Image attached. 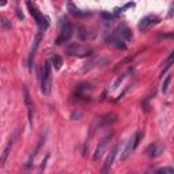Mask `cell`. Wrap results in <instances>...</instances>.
Here are the masks:
<instances>
[{"label": "cell", "mask_w": 174, "mask_h": 174, "mask_svg": "<svg viewBox=\"0 0 174 174\" xmlns=\"http://www.w3.org/2000/svg\"><path fill=\"white\" fill-rule=\"evenodd\" d=\"M50 65L49 61H46L44 64V69H42V78H41V91L44 94H49L50 91V86H52V76H50Z\"/></svg>", "instance_id": "2"}, {"label": "cell", "mask_w": 174, "mask_h": 174, "mask_svg": "<svg viewBox=\"0 0 174 174\" xmlns=\"http://www.w3.org/2000/svg\"><path fill=\"white\" fill-rule=\"evenodd\" d=\"M101 16H102L105 21H110V19L113 18V15L109 14V12H105V11H103V12H101Z\"/></svg>", "instance_id": "25"}, {"label": "cell", "mask_w": 174, "mask_h": 174, "mask_svg": "<svg viewBox=\"0 0 174 174\" xmlns=\"http://www.w3.org/2000/svg\"><path fill=\"white\" fill-rule=\"evenodd\" d=\"M1 25H3L6 29H11V23H8V21L6 18H1Z\"/></svg>", "instance_id": "27"}, {"label": "cell", "mask_w": 174, "mask_h": 174, "mask_svg": "<svg viewBox=\"0 0 174 174\" xmlns=\"http://www.w3.org/2000/svg\"><path fill=\"white\" fill-rule=\"evenodd\" d=\"M118 147H120V144H116V146L113 147V150L109 153V155L106 156V160H105L103 167H102V173H107V171L110 170V167H112V165H113V162H114V158H116V155H117V153H118Z\"/></svg>", "instance_id": "8"}, {"label": "cell", "mask_w": 174, "mask_h": 174, "mask_svg": "<svg viewBox=\"0 0 174 174\" xmlns=\"http://www.w3.org/2000/svg\"><path fill=\"white\" fill-rule=\"evenodd\" d=\"M173 16H174V1L169 7V12H167V18H173Z\"/></svg>", "instance_id": "26"}, {"label": "cell", "mask_w": 174, "mask_h": 174, "mask_svg": "<svg viewBox=\"0 0 174 174\" xmlns=\"http://www.w3.org/2000/svg\"><path fill=\"white\" fill-rule=\"evenodd\" d=\"M11 147H12V143L8 142V144L6 146V148L3 150V154H1V159H0V167H3L6 160H7L8 155H10V151H11Z\"/></svg>", "instance_id": "15"}, {"label": "cell", "mask_w": 174, "mask_h": 174, "mask_svg": "<svg viewBox=\"0 0 174 174\" xmlns=\"http://www.w3.org/2000/svg\"><path fill=\"white\" fill-rule=\"evenodd\" d=\"M49 159V155H46L45 156V159L42 160V165H41V170H44V169H45V166H46V160Z\"/></svg>", "instance_id": "29"}, {"label": "cell", "mask_w": 174, "mask_h": 174, "mask_svg": "<svg viewBox=\"0 0 174 174\" xmlns=\"http://www.w3.org/2000/svg\"><path fill=\"white\" fill-rule=\"evenodd\" d=\"M162 153H163V146L159 144V143H153V144H150L148 148H147V154H148V156H151V158H158Z\"/></svg>", "instance_id": "11"}, {"label": "cell", "mask_w": 174, "mask_h": 174, "mask_svg": "<svg viewBox=\"0 0 174 174\" xmlns=\"http://www.w3.org/2000/svg\"><path fill=\"white\" fill-rule=\"evenodd\" d=\"M143 136V132L137 131L135 133V135L132 136L131 139L128 140V143H127V147L124 148V151H122V155H121V160H125L127 158H128L129 155L132 154V151L136 148V147L139 146V143H140V139H142Z\"/></svg>", "instance_id": "3"}, {"label": "cell", "mask_w": 174, "mask_h": 174, "mask_svg": "<svg viewBox=\"0 0 174 174\" xmlns=\"http://www.w3.org/2000/svg\"><path fill=\"white\" fill-rule=\"evenodd\" d=\"M156 173H169V174H174V167H160V169H158L156 170Z\"/></svg>", "instance_id": "22"}, {"label": "cell", "mask_w": 174, "mask_h": 174, "mask_svg": "<svg viewBox=\"0 0 174 174\" xmlns=\"http://www.w3.org/2000/svg\"><path fill=\"white\" fill-rule=\"evenodd\" d=\"M170 82H171V76H170V75H167L166 78H165L163 83H162V92H166V91H167V89H169V84H170Z\"/></svg>", "instance_id": "21"}, {"label": "cell", "mask_w": 174, "mask_h": 174, "mask_svg": "<svg viewBox=\"0 0 174 174\" xmlns=\"http://www.w3.org/2000/svg\"><path fill=\"white\" fill-rule=\"evenodd\" d=\"M105 42L107 44V45H112V46H116V48H118V49H127V45H125V41L124 39L118 38L117 36H114L113 33H110L109 36L105 38Z\"/></svg>", "instance_id": "9"}, {"label": "cell", "mask_w": 174, "mask_h": 174, "mask_svg": "<svg viewBox=\"0 0 174 174\" xmlns=\"http://www.w3.org/2000/svg\"><path fill=\"white\" fill-rule=\"evenodd\" d=\"M26 6H27L29 11H30V14H32V16L34 18V21H36L37 25L42 29V30H46L48 26H49V23H48V18H44L42 14H41V12H39V11L32 4V1H27Z\"/></svg>", "instance_id": "4"}, {"label": "cell", "mask_w": 174, "mask_h": 174, "mask_svg": "<svg viewBox=\"0 0 174 174\" xmlns=\"http://www.w3.org/2000/svg\"><path fill=\"white\" fill-rule=\"evenodd\" d=\"M107 61H109V60H107V59H105V57H102V56L95 57V59H92L90 63H87V64H86V67L83 68V72L90 71V69H92V68L97 67V65H105Z\"/></svg>", "instance_id": "12"}, {"label": "cell", "mask_w": 174, "mask_h": 174, "mask_svg": "<svg viewBox=\"0 0 174 174\" xmlns=\"http://www.w3.org/2000/svg\"><path fill=\"white\" fill-rule=\"evenodd\" d=\"M113 34H114V36H117L118 38L124 39V41H127V39H132V33H131V30H129L127 26H124V25L118 26V27L113 32Z\"/></svg>", "instance_id": "10"}, {"label": "cell", "mask_w": 174, "mask_h": 174, "mask_svg": "<svg viewBox=\"0 0 174 174\" xmlns=\"http://www.w3.org/2000/svg\"><path fill=\"white\" fill-rule=\"evenodd\" d=\"M67 53L69 56H76V57H89L92 56V50L87 46H83L80 44H69L67 46Z\"/></svg>", "instance_id": "1"}, {"label": "cell", "mask_w": 174, "mask_h": 174, "mask_svg": "<svg viewBox=\"0 0 174 174\" xmlns=\"http://www.w3.org/2000/svg\"><path fill=\"white\" fill-rule=\"evenodd\" d=\"M112 136H113V132H109V133H107V135L105 136V137H103L100 143H98V147H97L95 153H94V156H92V159H94V160H98L101 156L105 154V151H106L107 144H109Z\"/></svg>", "instance_id": "6"}, {"label": "cell", "mask_w": 174, "mask_h": 174, "mask_svg": "<svg viewBox=\"0 0 174 174\" xmlns=\"http://www.w3.org/2000/svg\"><path fill=\"white\" fill-rule=\"evenodd\" d=\"M173 64H174V50L171 52V53H170V56L167 57V59H166V61L163 63V65H165V67H163V71H162V75H163L165 72H166L167 69H169V68H170Z\"/></svg>", "instance_id": "17"}, {"label": "cell", "mask_w": 174, "mask_h": 174, "mask_svg": "<svg viewBox=\"0 0 174 174\" xmlns=\"http://www.w3.org/2000/svg\"><path fill=\"white\" fill-rule=\"evenodd\" d=\"M125 76H127V74H124V75H121V76H120V78H118L117 79V80H116V82H114L113 83V87H112V89H117V87H118V84H120V83L121 82H122V80H124V78H125Z\"/></svg>", "instance_id": "24"}, {"label": "cell", "mask_w": 174, "mask_h": 174, "mask_svg": "<svg viewBox=\"0 0 174 174\" xmlns=\"http://www.w3.org/2000/svg\"><path fill=\"white\" fill-rule=\"evenodd\" d=\"M79 32H80V33H79V36H80V38H82V39H84V38H86L84 29H83V27H79Z\"/></svg>", "instance_id": "28"}, {"label": "cell", "mask_w": 174, "mask_h": 174, "mask_svg": "<svg viewBox=\"0 0 174 174\" xmlns=\"http://www.w3.org/2000/svg\"><path fill=\"white\" fill-rule=\"evenodd\" d=\"M72 34H74V27H72L71 23L65 19V22L63 23V27H61L60 34H59V37H57V39H56V44L57 45H63V44L68 42L69 38L72 37Z\"/></svg>", "instance_id": "5"}, {"label": "cell", "mask_w": 174, "mask_h": 174, "mask_svg": "<svg viewBox=\"0 0 174 174\" xmlns=\"http://www.w3.org/2000/svg\"><path fill=\"white\" fill-rule=\"evenodd\" d=\"M27 106V116H29V121H30V125H33V117H34V106L33 103H29L26 105Z\"/></svg>", "instance_id": "20"}, {"label": "cell", "mask_w": 174, "mask_h": 174, "mask_svg": "<svg viewBox=\"0 0 174 174\" xmlns=\"http://www.w3.org/2000/svg\"><path fill=\"white\" fill-rule=\"evenodd\" d=\"M23 94H25V103L26 105L32 103V101H30V94H29V90H27L26 86H23Z\"/></svg>", "instance_id": "23"}, {"label": "cell", "mask_w": 174, "mask_h": 174, "mask_svg": "<svg viewBox=\"0 0 174 174\" xmlns=\"http://www.w3.org/2000/svg\"><path fill=\"white\" fill-rule=\"evenodd\" d=\"M67 7H68V11H69L74 16H76V18H84V16H87V12H83V11L79 10L76 6H74L72 0H68L67 1Z\"/></svg>", "instance_id": "13"}, {"label": "cell", "mask_w": 174, "mask_h": 174, "mask_svg": "<svg viewBox=\"0 0 174 174\" xmlns=\"http://www.w3.org/2000/svg\"><path fill=\"white\" fill-rule=\"evenodd\" d=\"M18 18H19V19H23V18H25V16H23V14L21 12V10H18Z\"/></svg>", "instance_id": "30"}, {"label": "cell", "mask_w": 174, "mask_h": 174, "mask_svg": "<svg viewBox=\"0 0 174 174\" xmlns=\"http://www.w3.org/2000/svg\"><path fill=\"white\" fill-rule=\"evenodd\" d=\"M39 41H41V33H38V34L36 36V39H34V45H33L32 53H30V59H29V65H30V68H32V60H33V57H34V54H36V52H37V48H38V45H39Z\"/></svg>", "instance_id": "14"}, {"label": "cell", "mask_w": 174, "mask_h": 174, "mask_svg": "<svg viewBox=\"0 0 174 174\" xmlns=\"http://www.w3.org/2000/svg\"><path fill=\"white\" fill-rule=\"evenodd\" d=\"M116 118H117V116L116 114H109V116H106V117H103L100 120L101 125H107V124H112V122H114L116 121Z\"/></svg>", "instance_id": "18"}, {"label": "cell", "mask_w": 174, "mask_h": 174, "mask_svg": "<svg viewBox=\"0 0 174 174\" xmlns=\"http://www.w3.org/2000/svg\"><path fill=\"white\" fill-rule=\"evenodd\" d=\"M50 63H52V65H53L56 69H60L61 65H63V60H61V57L57 56V54L52 57V61H50Z\"/></svg>", "instance_id": "19"}, {"label": "cell", "mask_w": 174, "mask_h": 174, "mask_svg": "<svg viewBox=\"0 0 174 174\" xmlns=\"http://www.w3.org/2000/svg\"><path fill=\"white\" fill-rule=\"evenodd\" d=\"M89 90H91V84L90 83H82V84H79L78 87H76V95L78 97H82L84 95L86 91H89Z\"/></svg>", "instance_id": "16"}, {"label": "cell", "mask_w": 174, "mask_h": 174, "mask_svg": "<svg viewBox=\"0 0 174 174\" xmlns=\"http://www.w3.org/2000/svg\"><path fill=\"white\" fill-rule=\"evenodd\" d=\"M158 22H159V18H158V16H155V15H147V16H144L142 21L139 22L137 27L140 32H147L151 26L156 25Z\"/></svg>", "instance_id": "7"}, {"label": "cell", "mask_w": 174, "mask_h": 174, "mask_svg": "<svg viewBox=\"0 0 174 174\" xmlns=\"http://www.w3.org/2000/svg\"><path fill=\"white\" fill-rule=\"evenodd\" d=\"M6 3H7V0H1V3H0V6H1V7H4V6H6Z\"/></svg>", "instance_id": "31"}]
</instances>
